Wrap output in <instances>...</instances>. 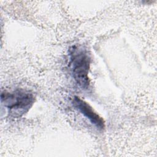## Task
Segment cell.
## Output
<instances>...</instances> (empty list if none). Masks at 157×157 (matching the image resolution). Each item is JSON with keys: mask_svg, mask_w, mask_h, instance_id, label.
Instances as JSON below:
<instances>
[{"mask_svg": "<svg viewBox=\"0 0 157 157\" xmlns=\"http://www.w3.org/2000/svg\"><path fill=\"white\" fill-rule=\"evenodd\" d=\"M1 100V103L7 107L10 116L19 118L30 109L35 98L30 91L17 89L12 91L2 92Z\"/></svg>", "mask_w": 157, "mask_h": 157, "instance_id": "obj_2", "label": "cell"}, {"mask_svg": "<svg viewBox=\"0 0 157 157\" xmlns=\"http://www.w3.org/2000/svg\"><path fill=\"white\" fill-rule=\"evenodd\" d=\"M72 104L82 114L88 118L90 121L98 129L101 130L105 127L104 120L93 110L90 104L78 96L73 98Z\"/></svg>", "mask_w": 157, "mask_h": 157, "instance_id": "obj_3", "label": "cell"}, {"mask_svg": "<svg viewBox=\"0 0 157 157\" xmlns=\"http://www.w3.org/2000/svg\"><path fill=\"white\" fill-rule=\"evenodd\" d=\"M69 53L71 72L74 80L80 88L88 89L90 86V55L86 49L78 46H72Z\"/></svg>", "mask_w": 157, "mask_h": 157, "instance_id": "obj_1", "label": "cell"}]
</instances>
